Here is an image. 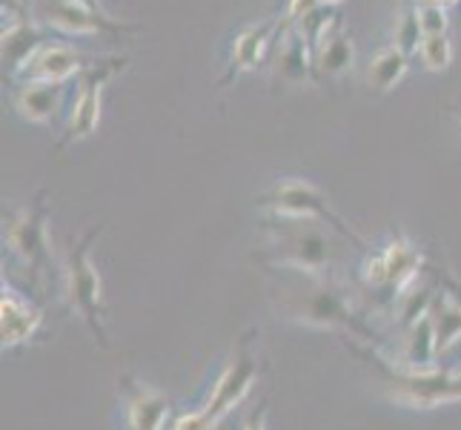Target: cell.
Instances as JSON below:
<instances>
[{
	"label": "cell",
	"mask_w": 461,
	"mask_h": 430,
	"mask_svg": "<svg viewBox=\"0 0 461 430\" xmlns=\"http://www.w3.org/2000/svg\"><path fill=\"white\" fill-rule=\"evenodd\" d=\"M450 113H453V115L458 118V124H461V106H453V109H450Z\"/></svg>",
	"instance_id": "cell-31"
},
{
	"label": "cell",
	"mask_w": 461,
	"mask_h": 430,
	"mask_svg": "<svg viewBox=\"0 0 461 430\" xmlns=\"http://www.w3.org/2000/svg\"><path fill=\"white\" fill-rule=\"evenodd\" d=\"M341 0H321V6H339Z\"/></svg>",
	"instance_id": "cell-30"
},
{
	"label": "cell",
	"mask_w": 461,
	"mask_h": 430,
	"mask_svg": "<svg viewBox=\"0 0 461 430\" xmlns=\"http://www.w3.org/2000/svg\"><path fill=\"white\" fill-rule=\"evenodd\" d=\"M267 413H269V410H267V399H264V402L241 422V430H267Z\"/></svg>",
	"instance_id": "cell-27"
},
{
	"label": "cell",
	"mask_w": 461,
	"mask_h": 430,
	"mask_svg": "<svg viewBox=\"0 0 461 430\" xmlns=\"http://www.w3.org/2000/svg\"><path fill=\"white\" fill-rule=\"evenodd\" d=\"M41 325L43 313L23 293L4 281V287H0V339H4V350L29 344L38 336Z\"/></svg>",
	"instance_id": "cell-14"
},
{
	"label": "cell",
	"mask_w": 461,
	"mask_h": 430,
	"mask_svg": "<svg viewBox=\"0 0 461 430\" xmlns=\"http://www.w3.org/2000/svg\"><path fill=\"white\" fill-rule=\"evenodd\" d=\"M321 6V0H287V6H284V18H281V26L284 29H293L301 18H307L312 9Z\"/></svg>",
	"instance_id": "cell-26"
},
{
	"label": "cell",
	"mask_w": 461,
	"mask_h": 430,
	"mask_svg": "<svg viewBox=\"0 0 461 430\" xmlns=\"http://www.w3.org/2000/svg\"><path fill=\"white\" fill-rule=\"evenodd\" d=\"M104 233V224L92 227L84 233V238L77 244H72L69 256H67V267H63V293H67L69 307L84 318V325L89 327V333L95 336L104 350L109 347L106 339V325H104V281L101 273L95 270L92 259H89V250L95 244V238Z\"/></svg>",
	"instance_id": "cell-4"
},
{
	"label": "cell",
	"mask_w": 461,
	"mask_h": 430,
	"mask_svg": "<svg viewBox=\"0 0 461 430\" xmlns=\"http://www.w3.org/2000/svg\"><path fill=\"white\" fill-rule=\"evenodd\" d=\"M258 339L261 333L252 327L235 339V347L230 359L224 361V368L218 371L212 379V390L206 396L203 410L221 425V419L230 416L235 407H241V402L249 396L252 385L261 376V359H258Z\"/></svg>",
	"instance_id": "cell-6"
},
{
	"label": "cell",
	"mask_w": 461,
	"mask_h": 430,
	"mask_svg": "<svg viewBox=\"0 0 461 430\" xmlns=\"http://www.w3.org/2000/svg\"><path fill=\"white\" fill-rule=\"evenodd\" d=\"M130 58L115 55L95 60L92 67L81 72L75 81V98L69 104V118H67V135L58 141V150H67L72 143H81L98 133L101 124V104H104V87L113 81L118 72L126 69Z\"/></svg>",
	"instance_id": "cell-8"
},
{
	"label": "cell",
	"mask_w": 461,
	"mask_h": 430,
	"mask_svg": "<svg viewBox=\"0 0 461 430\" xmlns=\"http://www.w3.org/2000/svg\"><path fill=\"white\" fill-rule=\"evenodd\" d=\"M41 23L67 38H92V35H123V32H138V23H123L101 12H89L81 6L52 0L41 9Z\"/></svg>",
	"instance_id": "cell-11"
},
{
	"label": "cell",
	"mask_w": 461,
	"mask_h": 430,
	"mask_svg": "<svg viewBox=\"0 0 461 430\" xmlns=\"http://www.w3.org/2000/svg\"><path fill=\"white\" fill-rule=\"evenodd\" d=\"M287 318L310 327H324V330H347L349 336L364 339L367 344H375V330L364 322L361 316L353 313L349 301L339 287H332L330 281H321V276H310L307 287L290 290V301L284 307Z\"/></svg>",
	"instance_id": "cell-1"
},
{
	"label": "cell",
	"mask_w": 461,
	"mask_h": 430,
	"mask_svg": "<svg viewBox=\"0 0 461 430\" xmlns=\"http://www.w3.org/2000/svg\"><path fill=\"white\" fill-rule=\"evenodd\" d=\"M98 58H89L81 50H75L69 43H55L46 41L41 50L32 55V60L26 63L23 75L18 81H41V84H67L77 81L81 72Z\"/></svg>",
	"instance_id": "cell-12"
},
{
	"label": "cell",
	"mask_w": 461,
	"mask_h": 430,
	"mask_svg": "<svg viewBox=\"0 0 461 430\" xmlns=\"http://www.w3.org/2000/svg\"><path fill=\"white\" fill-rule=\"evenodd\" d=\"M278 35V21H261V23H249L241 26L232 35V50H230V63L227 72L221 75L218 87H230L247 72H256L258 63L264 60L267 46L276 41Z\"/></svg>",
	"instance_id": "cell-13"
},
{
	"label": "cell",
	"mask_w": 461,
	"mask_h": 430,
	"mask_svg": "<svg viewBox=\"0 0 461 430\" xmlns=\"http://www.w3.org/2000/svg\"><path fill=\"white\" fill-rule=\"evenodd\" d=\"M123 430H167L172 422V399L132 373L118 376Z\"/></svg>",
	"instance_id": "cell-10"
},
{
	"label": "cell",
	"mask_w": 461,
	"mask_h": 430,
	"mask_svg": "<svg viewBox=\"0 0 461 430\" xmlns=\"http://www.w3.org/2000/svg\"><path fill=\"white\" fill-rule=\"evenodd\" d=\"M421 264H424L421 250L404 233H399L390 244L370 252L361 267V279L367 287L395 290V298H402L419 284Z\"/></svg>",
	"instance_id": "cell-9"
},
{
	"label": "cell",
	"mask_w": 461,
	"mask_h": 430,
	"mask_svg": "<svg viewBox=\"0 0 461 430\" xmlns=\"http://www.w3.org/2000/svg\"><path fill=\"white\" fill-rule=\"evenodd\" d=\"M416 18H419V26H421V35H447V29H450L447 9H441V6L419 4L416 6Z\"/></svg>",
	"instance_id": "cell-24"
},
{
	"label": "cell",
	"mask_w": 461,
	"mask_h": 430,
	"mask_svg": "<svg viewBox=\"0 0 461 430\" xmlns=\"http://www.w3.org/2000/svg\"><path fill=\"white\" fill-rule=\"evenodd\" d=\"M258 210L269 213L273 218L281 221H318V224L330 227L332 233H339L347 242H353L356 247H367L364 238L347 224V221L332 210L327 196L318 189L315 184H310L307 178H281L278 184H273L264 196L256 198Z\"/></svg>",
	"instance_id": "cell-2"
},
{
	"label": "cell",
	"mask_w": 461,
	"mask_h": 430,
	"mask_svg": "<svg viewBox=\"0 0 461 430\" xmlns=\"http://www.w3.org/2000/svg\"><path fill=\"white\" fill-rule=\"evenodd\" d=\"M278 221V230L264 250L252 252V259L269 270H293V273L321 276L330 267L327 233L318 230V221Z\"/></svg>",
	"instance_id": "cell-3"
},
{
	"label": "cell",
	"mask_w": 461,
	"mask_h": 430,
	"mask_svg": "<svg viewBox=\"0 0 461 430\" xmlns=\"http://www.w3.org/2000/svg\"><path fill=\"white\" fill-rule=\"evenodd\" d=\"M430 318H433L436 342H438L441 353L444 350H450L456 342H461V301L458 298H453L450 293H441L433 301Z\"/></svg>",
	"instance_id": "cell-20"
},
{
	"label": "cell",
	"mask_w": 461,
	"mask_h": 430,
	"mask_svg": "<svg viewBox=\"0 0 461 430\" xmlns=\"http://www.w3.org/2000/svg\"><path fill=\"white\" fill-rule=\"evenodd\" d=\"M50 193H41L29 201V206L4 213V247L9 256L18 259L32 276L41 279L52 273L50 261Z\"/></svg>",
	"instance_id": "cell-5"
},
{
	"label": "cell",
	"mask_w": 461,
	"mask_h": 430,
	"mask_svg": "<svg viewBox=\"0 0 461 430\" xmlns=\"http://www.w3.org/2000/svg\"><path fill=\"white\" fill-rule=\"evenodd\" d=\"M9 18L12 23L4 26V67L9 81H18L32 55L46 43V32L32 18H26L23 9H9Z\"/></svg>",
	"instance_id": "cell-15"
},
{
	"label": "cell",
	"mask_w": 461,
	"mask_h": 430,
	"mask_svg": "<svg viewBox=\"0 0 461 430\" xmlns=\"http://www.w3.org/2000/svg\"><path fill=\"white\" fill-rule=\"evenodd\" d=\"M421 26H419V18H416V9L404 12L399 23H395V46L404 50L407 55H416L419 52V43H421Z\"/></svg>",
	"instance_id": "cell-23"
},
{
	"label": "cell",
	"mask_w": 461,
	"mask_h": 430,
	"mask_svg": "<svg viewBox=\"0 0 461 430\" xmlns=\"http://www.w3.org/2000/svg\"><path fill=\"white\" fill-rule=\"evenodd\" d=\"M356 60V46H353V35L341 26V21L332 26L327 35L321 38V43L312 50V78L315 87L321 81H332V78H341Z\"/></svg>",
	"instance_id": "cell-18"
},
{
	"label": "cell",
	"mask_w": 461,
	"mask_h": 430,
	"mask_svg": "<svg viewBox=\"0 0 461 430\" xmlns=\"http://www.w3.org/2000/svg\"><path fill=\"white\" fill-rule=\"evenodd\" d=\"M419 4H427V6H441V9H450V6L461 4V0H419Z\"/></svg>",
	"instance_id": "cell-29"
},
{
	"label": "cell",
	"mask_w": 461,
	"mask_h": 430,
	"mask_svg": "<svg viewBox=\"0 0 461 430\" xmlns=\"http://www.w3.org/2000/svg\"><path fill=\"white\" fill-rule=\"evenodd\" d=\"M276 55H273V69L276 78L284 84H312V50L307 46V41L298 35L295 29H284L278 21V35H276Z\"/></svg>",
	"instance_id": "cell-17"
},
{
	"label": "cell",
	"mask_w": 461,
	"mask_h": 430,
	"mask_svg": "<svg viewBox=\"0 0 461 430\" xmlns=\"http://www.w3.org/2000/svg\"><path fill=\"white\" fill-rule=\"evenodd\" d=\"M381 373H384V390L387 399L410 407V410H433L444 405L461 402V368L458 371H424V373H407L393 368L387 359L370 353Z\"/></svg>",
	"instance_id": "cell-7"
},
{
	"label": "cell",
	"mask_w": 461,
	"mask_h": 430,
	"mask_svg": "<svg viewBox=\"0 0 461 430\" xmlns=\"http://www.w3.org/2000/svg\"><path fill=\"white\" fill-rule=\"evenodd\" d=\"M341 21V12H339V6H318V9H312L307 18H301L293 29L298 32L301 38L307 41V46L310 50H315L318 43H321V38L327 35V32L336 26Z\"/></svg>",
	"instance_id": "cell-21"
},
{
	"label": "cell",
	"mask_w": 461,
	"mask_h": 430,
	"mask_svg": "<svg viewBox=\"0 0 461 430\" xmlns=\"http://www.w3.org/2000/svg\"><path fill=\"white\" fill-rule=\"evenodd\" d=\"M215 427H218V422L203 407L201 410H184L172 419V430H215Z\"/></svg>",
	"instance_id": "cell-25"
},
{
	"label": "cell",
	"mask_w": 461,
	"mask_h": 430,
	"mask_svg": "<svg viewBox=\"0 0 461 430\" xmlns=\"http://www.w3.org/2000/svg\"><path fill=\"white\" fill-rule=\"evenodd\" d=\"M416 55L427 72H444L453 63V41L450 35H424Z\"/></svg>",
	"instance_id": "cell-22"
},
{
	"label": "cell",
	"mask_w": 461,
	"mask_h": 430,
	"mask_svg": "<svg viewBox=\"0 0 461 430\" xmlns=\"http://www.w3.org/2000/svg\"><path fill=\"white\" fill-rule=\"evenodd\" d=\"M63 98H67V84L14 81L12 92H9V101H12L14 113H18L23 121L35 124V126L52 124L58 109L63 106Z\"/></svg>",
	"instance_id": "cell-16"
},
{
	"label": "cell",
	"mask_w": 461,
	"mask_h": 430,
	"mask_svg": "<svg viewBox=\"0 0 461 430\" xmlns=\"http://www.w3.org/2000/svg\"><path fill=\"white\" fill-rule=\"evenodd\" d=\"M407 69H410V55L404 50H399L395 43L381 46V50L367 63V87H370V92H375V95L393 92L404 81Z\"/></svg>",
	"instance_id": "cell-19"
},
{
	"label": "cell",
	"mask_w": 461,
	"mask_h": 430,
	"mask_svg": "<svg viewBox=\"0 0 461 430\" xmlns=\"http://www.w3.org/2000/svg\"><path fill=\"white\" fill-rule=\"evenodd\" d=\"M63 4H72V6H81V9H89V12H101V14H109L101 0H63Z\"/></svg>",
	"instance_id": "cell-28"
}]
</instances>
